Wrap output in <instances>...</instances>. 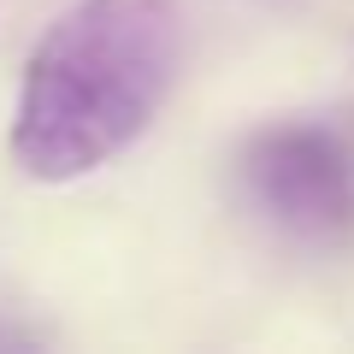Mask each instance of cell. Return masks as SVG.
<instances>
[{
    "mask_svg": "<svg viewBox=\"0 0 354 354\" xmlns=\"http://www.w3.org/2000/svg\"><path fill=\"white\" fill-rule=\"evenodd\" d=\"M242 183L266 218L301 242L354 230V160L325 124H272L242 153Z\"/></svg>",
    "mask_w": 354,
    "mask_h": 354,
    "instance_id": "7a4b0ae2",
    "label": "cell"
},
{
    "mask_svg": "<svg viewBox=\"0 0 354 354\" xmlns=\"http://www.w3.org/2000/svg\"><path fill=\"white\" fill-rule=\"evenodd\" d=\"M177 59V0H77L36 41L18 83V171L36 183H71L124 153L165 106Z\"/></svg>",
    "mask_w": 354,
    "mask_h": 354,
    "instance_id": "6da1fadb",
    "label": "cell"
}]
</instances>
